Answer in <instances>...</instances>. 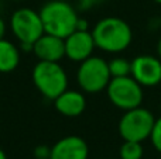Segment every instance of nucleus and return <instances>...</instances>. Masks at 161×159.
I'll use <instances>...</instances> for the list:
<instances>
[{
    "label": "nucleus",
    "instance_id": "obj_1",
    "mask_svg": "<svg viewBox=\"0 0 161 159\" xmlns=\"http://www.w3.org/2000/svg\"><path fill=\"white\" fill-rule=\"evenodd\" d=\"M95 45L108 54H120L133 41V30L127 21L119 17H103L92 28Z\"/></svg>",
    "mask_w": 161,
    "mask_h": 159
},
{
    "label": "nucleus",
    "instance_id": "obj_2",
    "mask_svg": "<svg viewBox=\"0 0 161 159\" xmlns=\"http://www.w3.org/2000/svg\"><path fill=\"white\" fill-rule=\"evenodd\" d=\"M40 16L45 33L64 39L76 30L79 20L75 7L65 0L47 2L40 8Z\"/></svg>",
    "mask_w": 161,
    "mask_h": 159
},
{
    "label": "nucleus",
    "instance_id": "obj_3",
    "mask_svg": "<svg viewBox=\"0 0 161 159\" xmlns=\"http://www.w3.org/2000/svg\"><path fill=\"white\" fill-rule=\"evenodd\" d=\"M33 83L40 95L48 100H55L68 89V75L59 62L38 61L31 72Z\"/></svg>",
    "mask_w": 161,
    "mask_h": 159
},
{
    "label": "nucleus",
    "instance_id": "obj_4",
    "mask_svg": "<svg viewBox=\"0 0 161 159\" xmlns=\"http://www.w3.org/2000/svg\"><path fill=\"white\" fill-rule=\"evenodd\" d=\"M10 30L24 52H33L34 42L45 33L40 11L30 7H20L11 14Z\"/></svg>",
    "mask_w": 161,
    "mask_h": 159
},
{
    "label": "nucleus",
    "instance_id": "obj_5",
    "mask_svg": "<svg viewBox=\"0 0 161 159\" xmlns=\"http://www.w3.org/2000/svg\"><path fill=\"white\" fill-rule=\"evenodd\" d=\"M112 79L109 64L100 56H89L79 64L76 70V82L83 93L96 95L106 90Z\"/></svg>",
    "mask_w": 161,
    "mask_h": 159
},
{
    "label": "nucleus",
    "instance_id": "obj_6",
    "mask_svg": "<svg viewBox=\"0 0 161 159\" xmlns=\"http://www.w3.org/2000/svg\"><path fill=\"white\" fill-rule=\"evenodd\" d=\"M154 123H156V117L153 115V113L146 107L139 106L136 109L125 111L117 124V131L123 141L143 142L150 138Z\"/></svg>",
    "mask_w": 161,
    "mask_h": 159
},
{
    "label": "nucleus",
    "instance_id": "obj_7",
    "mask_svg": "<svg viewBox=\"0 0 161 159\" xmlns=\"http://www.w3.org/2000/svg\"><path fill=\"white\" fill-rule=\"evenodd\" d=\"M106 95L110 103L123 111L142 106L144 99L143 86L137 83L131 76L112 78L106 87Z\"/></svg>",
    "mask_w": 161,
    "mask_h": 159
},
{
    "label": "nucleus",
    "instance_id": "obj_8",
    "mask_svg": "<svg viewBox=\"0 0 161 159\" xmlns=\"http://www.w3.org/2000/svg\"><path fill=\"white\" fill-rule=\"evenodd\" d=\"M130 76L143 87H156L161 83V59L154 55H137L131 61Z\"/></svg>",
    "mask_w": 161,
    "mask_h": 159
},
{
    "label": "nucleus",
    "instance_id": "obj_9",
    "mask_svg": "<svg viewBox=\"0 0 161 159\" xmlns=\"http://www.w3.org/2000/svg\"><path fill=\"white\" fill-rule=\"evenodd\" d=\"M95 48L96 45H95L92 31L75 30L65 38V58L80 64L82 61L93 55Z\"/></svg>",
    "mask_w": 161,
    "mask_h": 159
},
{
    "label": "nucleus",
    "instance_id": "obj_10",
    "mask_svg": "<svg viewBox=\"0 0 161 159\" xmlns=\"http://www.w3.org/2000/svg\"><path fill=\"white\" fill-rule=\"evenodd\" d=\"M88 142L78 135H68L51 146L50 159H88Z\"/></svg>",
    "mask_w": 161,
    "mask_h": 159
},
{
    "label": "nucleus",
    "instance_id": "obj_11",
    "mask_svg": "<svg viewBox=\"0 0 161 159\" xmlns=\"http://www.w3.org/2000/svg\"><path fill=\"white\" fill-rule=\"evenodd\" d=\"M33 54L38 61L59 62L65 58V39L44 33L34 42Z\"/></svg>",
    "mask_w": 161,
    "mask_h": 159
},
{
    "label": "nucleus",
    "instance_id": "obj_12",
    "mask_svg": "<svg viewBox=\"0 0 161 159\" xmlns=\"http://www.w3.org/2000/svg\"><path fill=\"white\" fill-rule=\"evenodd\" d=\"M54 107L64 117H79L86 109V97L82 92L67 89L54 100Z\"/></svg>",
    "mask_w": 161,
    "mask_h": 159
},
{
    "label": "nucleus",
    "instance_id": "obj_13",
    "mask_svg": "<svg viewBox=\"0 0 161 159\" xmlns=\"http://www.w3.org/2000/svg\"><path fill=\"white\" fill-rule=\"evenodd\" d=\"M20 48L6 38L0 39V73L14 72L20 65Z\"/></svg>",
    "mask_w": 161,
    "mask_h": 159
},
{
    "label": "nucleus",
    "instance_id": "obj_14",
    "mask_svg": "<svg viewBox=\"0 0 161 159\" xmlns=\"http://www.w3.org/2000/svg\"><path fill=\"white\" fill-rule=\"evenodd\" d=\"M144 148L137 141H123L119 149L120 159H143Z\"/></svg>",
    "mask_w": 161,
    "mask_h": 159
},
{
    "label": "nucleus",
    "instance_id": "obj_15",
    "mask_svg": "<svg viewBox=\"0 0 161 159\" xmlns=\"http://www.w3.org/2000/svg\"><path fill=\"white\" fill-rule=\"evenodd\" d=\"M109 64L112 78H123V76H130L131 73V61H127L126 58H113Z\"/></svg>",
    "mask_w": 161,
    "mask_h": 159
},
{
    "label": "nucleus",
    "instance_id": "obj_16",
    "mask_svg": "<svg viewBox=\"0 0 161 159\" xmlns=\"http://www.w3.org/2000/svg\"><path fill=\"white\" fill-rule=\"evenodd\" d=\"M150 140H151L153 146L156 148V151L161 154V117L156 118V123H154L153 131H151V135H150Z\"/></svg>",
    "mask_w": 161,
    "mask_h": 159
},
{
    "label": "nucleus",
    "instance_id": "obj_17",
    "mask_svg": "<svg viewBox=\"0 0 161 159\" xmlns=\"http://www.w3.org/2000/svg\"><path fill=\"white\" fill-rule=\"evenodd\" d=\"M34 158L36 159H50L51 155V146L47 145H38L34 148Z\"/></svg>",
    "mask_w": 161,
    "mask_h": 159
},
{
    "label": "nucleus",
    "instance_id": "obj_18",
    "mask_svg": "<svg viewBox=\"0 0 161 159\" xmlns=\"http://www.w3.org/2000/svg\"><path fill=\"white\" fill-rule=\"evenodd\" d=\"M100 2L102 0H78V7L79 10H89L96 4H99Z\"/></svg>",
    "mask_w": 161,
    "mask_h": 159
},
{
    "label": "nucleus",
    "instance_id": "obj_19",
    "mask_svg": "<svg viewBox=\"0 0 161 159\" xmlns=\"http://www.w3.org/2000/svg\"><path fill=\"white\" fill-rule=\"evenodd\" d=\"M76 30H80V31H85V30H89V25H88V21L85 18H80L78 20V24H76Z\"/></svg>",
    "mask_w": 161,
    "mask_h": 159
},
{
    "label": "nucleus",
    "instance_id": "obj_20",
    "mask_svg": "<svg viewBox=\"0 0 161 159\" xmlns=\"http://www.w3.org/2000/svg\"><path fill=\"white\" fill-rule=\"evenodd\" d=\"M6 31H7V25H6V21L2 18V17H0V39L4 38Z\"/></svg>",
    "mask_w": 161,
    "mask_h": 159
},
{
    "label": "nucleus",
    "instance_id": "obj_21",
    "mask_svg": "<svg viewBox=\"0 0 161 159\" xmlns=\"http://www.w3.org/2000/svg\"><path fill=\"white\" fill-rule=\"evenodd\" d=\"M157 56L161 59V38L158 39V42H157Z\"/></svg>",
    "mask_w": 161,
    "mask_h": 159
},
{
    "label": "nucleus",
    "instance_id": "obj_22",
    "mask_svg": "<svg viewBox=\"0 0 161 159\" xmlns=\"http://www.w3.org/2000/svg\"><path fill=\"white\" fill-rule=\"evenodd\" d=\"M0 159H7V155H6V152L2 148H0Z\"/></svg>",
    "mask_w": 161,
    "mask_h": 159
},
{
    "label": "nucleus",
    "instance_id": "obj_23",
    "mask_svg": "<svg viewBox=\"0 0 161 159\" xmlns=\"http://www.w3.org/2000/svg\"><path fill=\"white\" fill-rule=\"evenodd\" d=\"M153 2H156L157 4H161V0H153Z\"/></svg>",
    "mask_w": 161,
    "mask_h": 159
},
{
    "label": "nucleus",
    "instance_id": "obj_24",
    "mask_svg": "<svg viewBox=\"0 0 161 159\" xmlns=\"http://www.w3.org/2000/svg\"><path fill=\"white\" fill-rule=\"evenodd\" d=\"M13 2H21V0H13Z\"/></svg>",
    "mask_w": 161,
    "mask_h": 159
},
{
    "label": "nucleus",
    "instance_id": "obj_25",
    "mask_svg": "<svg viewBox=\"0 0 161 159\" xmlns=\"http://www.w3.org/2000/svg\"><path fill=\"white\" fill-rule=\"evenodd\" d=\"M160 111H161V103H160Z\"/></svg>",
    "mask_w": 161,
    "mask_h": 159
},
{
    "label": "nucleus",
    "instance_id": "obj_26",
    "mask_svg": "<svg viewBox=\"0 0 161 159\" xmlns=\"http://www.w3.org/2000/svg\"><path fill=\"white\" fill-rule=\"evenodd\" d=\"M160 159H161V154H160Z\"/></svg>",
    "mask_w": 161,
    "mask_h": 159
}]
</instances>
